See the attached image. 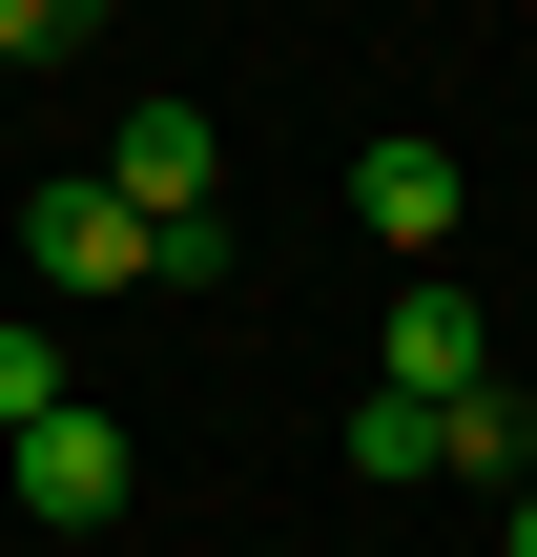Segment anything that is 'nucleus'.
<instances>
[{
  "label": "nucleus",
  "mask_w": 537,
  "mask_h": 557,
  "mask_svg": "<svg viewBox=\"0 0 537 557\" xmlns=\"http://www.w3.org/2000/svg\"><path fill=\"white\" fill-rule=\"evenodd\" d=\"M103 186H124L145 227H228V145H207V103H124V145H103Z\"/></svg>",
  "instance_id": "f03ea898"
},
{
  "label": "nucleus",
  "mask_w": 537,
  "mask_h": 557,
  "mask_svg": "<svg viewBox=\"0 0 537 557\" xmlns=\"http://www.w3.org/2000/svg\"><path fill=\"white\" fill-rule=\"evenodd\" d=\"M352 475L414 496V475H435V413H414V393H352Z\"/></svg>",
  "instance_id": "0eeeda50"
},
{
  "label": "nucleus",
  "mask_w": 537,
  "mask_h": 557,
  "mask_svg": "<svg viewBox=\"0 0 537 557\" xmlns=\"http://www.w3.org/2000/svg\"><path fill=\"white\" fill-rule=\"evenodd\" d=\"M21 248H41V289H145V207H124L103 165H62V186L21 207Z\"/></svg>",
  "instance_id": "7ed1b4c3"
},
{
  "label": "nucleus",
  "mask_w": 537,
  "mask_h": 557,
  "mask_svg": "<svg viewBox=\"0 0 537 557\" xmlns=\"http://www.w3.org/2000/svg\"><path fill=\"white\" fill-rule=\"evenodd\" d=\"M497 557H537V496H517V517H497Z\"/></svg>",
  "instance_id": "9d476101"
},
{
  "label": "nucleus",
  "mask_w": 537,
  "mask_h": 557,
  "mask_svg": "<svg viewBox=\"0 0 537 557\" xmlns=\"http://www.w3.org/2000/svg\"><path fill=\"white\" fill-rule=\"evenodd\" d=\"M21 413H62V351H41V331H0V434H21Z\"/></svg>",
  "instance_id": "6e6552de"
},
{
  "label": "nucleus",
  "mask_w": 537,
  "mask_h": 557,
  "mask_svg": "<svg viewBox=\"0 0 537 557\" xmlns=\"http://www.w3.org/2000/svg\"><path fill=\"white\" fill-rule=\"evenodd\" d=\"M352 227H373L393 269H435V248H455V145H414V124L352 145Z\"/></svg>",
  "instance_id": "39448f33"
},
{
  "label": "nucleus",
  "mask_w": 537,
  "mask_h": 557,
  "mask_svg": "<svg viewBox=\"0 0 537 557\" xmlns=\"http://www.w3.org/2000/svg\"><path fill=\"white\" fill-rule=\"evenodd\" d=\"M435 475H537V413L517 393H455V413H435Z\"/></svg>",
  "instance_id": "423d86ee"
},
{
  "label": "nucleus",
  "mask_w": 537,
  "mask_h": 557,
  "mask_svg": "<svg viewBox=\"0 0 537 557\" xmlns=\"http://www.w3.org/2000/svg\"><path fill=\"white\" fill-rule=\"evenodd\" d=\"M373 393H414V413H455V393H497V310L414 269V289H393V372H373Z\"/></svg>",
  "instance_id": "20e7f679"
},
{
  "label": "nucleus",
  "mask_w": 537,
  "mask_h": 557,
  "mask_svg": "<svg viewBox=\"0 0 537 557\" xmlns=\"http://www.w3.org/2000/svg\"><path fill=\"white\" fill-rule=\"evenodd\" d=\"M0 496H21V517H62V537H83V517H124V413H83V393H62V413H21V434H0Z\"/></svg>",
  "instance_id": "f257e3e1"
},
{
  "label": "nucleus",
  "mask_w": 537,
  "mask_h": 557,
  "mask_svg": "<svg viewBox=\"0 0 537 557\" xmlns=\"http://www.w3.org/2000/svg\"><path fill=\"white\" fill-rule=\"evenodd\" d=\"M83 21H103V0H0V62H62Z\"/></svg>",
  "instance_id": "1a4fd4ad"
}]
</instances>
